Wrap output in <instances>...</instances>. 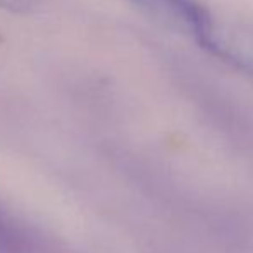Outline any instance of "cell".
Returning a JSON list of instances; mask_svg holds the SVG:
<instances>
[{"instance_id": "cell-1", "label": "cell", "mask_w": 253, "mask_h": 253, "mask_svg": "<svg viewBox=\"0 0 253 253\" xmlns=\"http://www.w3.org/2000/svg\"><path fill=\"white\" fill-rule=\"evenodd\" d=\"M162 26L190 37L198 47L207 40L217 17L202 0H126Z\"/></svg>"}, {"instance_id": "cell-2", "label": "cell", "mask_w": 253, "mask_h": 253, "mask_svg": "<svg viewBox=\"0 0 253 253\" xmlns=\"http://www.w3.org/2000/svg\"><path fill=\"white\" fill-rule=\"evenodd\" d=\"M38 5V0H0V9L16 14L31 12Z\"/></svg>"}]
</instances>
